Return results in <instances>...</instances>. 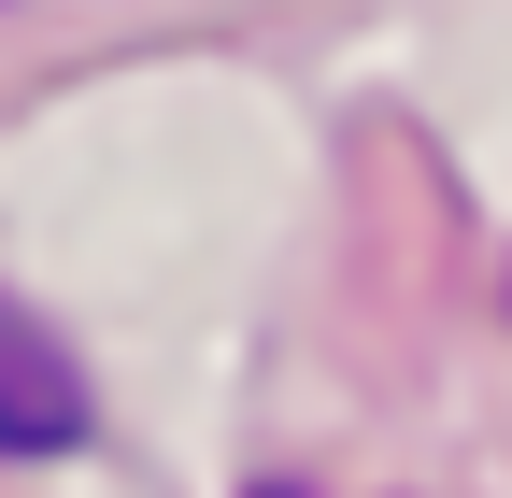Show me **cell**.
Segmentation results:
<instances>
[{
    "instance_id": "cell-1",
    "label": "cell",
    "mask_w": 512,
    "mask_h": 498,
    "mask_svg": "<svg viewBox=\"0 0 512 498\" xmlns=\"http://www.w3.org/2000/svg\"><path fill=\"white\" fill-rule=\"evenodd\" d=\"M86 442V370L0 299V456H72Z\"/></svg>"
},
{
    "instance_id": "cell-2",
    "label": "cell",
    "mask_w": 512,
    "mask_h": 498,
    "mask_svg": "<svg viewBox=\"0 0 512 498\" xmlns=\"http://www.w3.org/2000/svg\"><path fill=\"white\" fill-rule=\"evenodd\" d=\"M256 498H299V484H256Z\"/></svg>"
}]
</instances>
